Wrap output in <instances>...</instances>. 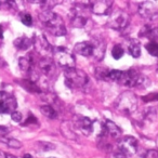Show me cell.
<instances>
[{
    "instance_id": "obj_1",
    "label": "cell",
    "mask_w": 158,
    "mask_h": 158,
    "mask_svg": "<svg viewBox=\"0 0 158 158\" xmlns=\"http://www.w3.org/2000/svg\"><path fill=\"white\" fill-rule=\"evenodd\" d=\"M39 19L49 31L54 36L66 35V27L62 18L52 10H41Z\"/></svg>"
},
{
    "instance_id": "obj_2",
    "label": "cell",
    "mask_w": 158,
    "mask_h": 158,
    "mask_svg": "<svg viewBox=\"0 0 158 158\" xmlns=\"http://www.w3.org/2000/svg\"><path fill=\"white\" fill-rule=\"evenodd\" d=\"M65 76V85L70 89L84 88L89 82V77L81 69L77 68H66L64 70Z\"/></svg>"
},
{
    "instance_id": "obj_3",
    "label": "cell",
    "mask_w": 158,
    "mask_h": 158,
    "mask_svg": "<svg viewBox=\"0 0 158 158\" xmlns=\"http://www.w3.org/2000/svg\"><path fill=\"white\" fill-rule=\"evenodd\" d=\"M121 85L129 88H133V87H146L149 85V79H147L145 76L138 72V70L133 69H128L126 72H123L121 78L119 80Z\"/></svg>"
},
{
    "instance_id": "obj_4",
    "label": "cell",
    "mask_w": 158,
    "mask_h": 158,
    "mask_svg": "<svg viewBox=\"0 0 158 158\" xmlns=\"http://www.w3.org/2000/svg\"><path fill=\"white\" fill-rule=\"evenodd\" d=\"M138 106V99L136 95L131 91H126L118 98L116 102V108L126 114L133 113Z\"/></svg>"
},
{
    "instance_id": "obj_5",
    "label": "cell",
    "mask_w": 158,
    "mask_h": 158,
    "mask_svg": "<svg viewBox=\"0 0 158 158\" xmlns=\"http://www.w3.org/2000/svg\"><path fill=\"white\" fill-rule=\"evenodd\" d=\"M53 56L60 66L66 68H74L76 64L74 55L65 48V47H54L53 48Z\"/></svg>"
},
{
    "instance_id": "obj_6",
    "label": "cell",
    "mask_w": 158,
    "mask_h": 158,
    "mask_svg": "<svg viewBox=\"0 0 158 158\" xmlns=\"http://www.w3.org/2000/svg\"><path fill=\"white\" fill-rule=\"evenodd\" d=\"M129 20H130L129 14H128L127 12L123 11V10H116V11H114L110 15V19H108V26L113 29H116V31L123 29L128 26Z\"/></svg>"
},
{
    "instance_id": "obj_7",
    "label": "cell",
    "mask_w": 158,
    "mask_h": 158,
    "mask_svg": "<svg viewBox=\"0 0 158 158\" xmlns=\"http://www.w3.org/2000/svg\"><path fill=\"white\" fill-rule=\"evenodd\" d=\"M18 107L15 98L6 91H0V114H11Z\"/></svg>"
},
{
    "instance_id": "obj_8",
    "label": "cell",
    "mask_w": 158,
    "mask_h": 158,
    "mask_svg": "<svg viewBox=\"0 0 158 158\" xmlns=\"http://www.w3.org/2000/svg\"><path fill=\"white\" fill-rule=\"evenodd\" d=\"M119 151L127 155H134L138 151V140L133 136H125L119 142Z\"/></svg>"
},
{
    "instance_id": "obj_9",
    "label": "cell",
    "mask_w": 158,
    "mask_h": 158,
    "mask_svg": "<svg viewBox=\"0 0 158 158\" xmlns=\"http://www.w3.org/2000/svg\"><path fill=\"white\" fill-rule=\"evenodd\" d=\"M91 11L98 15H104L110 12L113 6L112 0H97V1H90L89 3Z\"/></svg>"
},
{
    "instance_id": "obj_10",
    "label": "cell",
    "mask_w": 158,
    "mask_h": 158,
    "mask_svg": "<svg viewBox=\"0 0 158 158\" xmlns=\"http://www.w3.org/2000/svg\"><path fill=\"white\" fill-rule=\"evenodd\" d=\"M139 13L144 19L152 20L158 13V8L154 1H144L139 6Z\"/></svg>"
},
{
    "instance_id": "obj_11",
    "label": "cell",
    "mask_w": 158,
    "mask_h": 158,
    "mask_svg": "<svg viewBox=\"0 0 158 158\" xmlns=\"http://www.w3.org/2000/svg\"><path fill=\"white\" fill-rule=\"evenodd\" d=\"M33 40V44L35 46V48L37 49V51L39 53H53V47L49 44V41L46 39V37L44 36H38V35H34V39Z\"/></svg>"
},
{
    "instance_id": "obj_12",
    "label": "cell",
    "mask_w": 158,
    "mask_h": 158,
    "mask_svg": "<svg viewBox=\"0 0 158 158\" xmlns=\"http://www.w3.org/2000/svg\"><path fill=\"white\" fill-rule=\"evenodd\" d=\"M39 68L42 74L47 77H52L55 73V64L52 57L44 56L39 61Z\"/></svg>"
},
{
    "instance_id": "obj_13",
    "label": "cell",
    "mask_w": 158,
    "mask_h": 158,
    "mask_svg": "<svg viewBox=\"0 0 158 158\" xmlns=\"http://www.w3.org/2000/svg\"><path fill=\"white\" fill-rule=\"evenodd\" d=\"M75 51H76L78 54L82 55V56L88 57V56L93 55V53H94V47H93V44H90V42L81 41L75 44Z\"/></svg>"
},
{
    "instance_id": "obj_14",
    "label": "cell",
    "mask_w": 158,
    "mask_h": 158,
    "mask_svg": "<svg viewBox=\"0 0 158 158\" xmlns=\"http://www.w3.org/2000/svg\"><path fill=\"white\" fill-rule=\"evenodd\" d=\"M76 123L79 129H80V131L84 132L86 135H89V134H91L93 132V121L90 118L79 116L77 117Z\"/></svg>"
},
{
    "instance_id": "obj_15",
    "label": "cell",
    "mask_w": 158,
    "mask_h": 158,
    "mask_svg": "<svg viewBox=\"0 0 158 158\" xmlns=\"http://www.w3.org/2000/svg\"><path fill=\"white\" fill-rule=\"evenodd\" d=\"M19 66L20 68L25 72L26 74L31 75V73L35 72V66H34V60L31 54L27 55V56H22L19 60Z\"/></svg>"
},
{
    "instance_id": "obj_16",
    "label": "cell",
    "mask_w": 158,
    "mask_h": 158,
    "mask_svg": "<svg viewBox=\"0 0 158 158\" xmlns=\"http://www.w3.org/2000/svg\"><path fill=\"white\" fill-rule=\"evenodd\" d=\"M87 18L82 15L80 10H73L70 16V23L74 27H84L87 23Z\"/></svg>"
},
{
    "instance_id": "obj_17",
    "label": "cell",
    "mask_w": 158,
    "mask_h": 158,
    "mask_svg": "<svg viewBox=\"0 0 158 158\" xmlns=\"http://www.w3.org/2000/svg\"><path fill=\"white\" fill-rule=\"evenodd\" d=\"M14 47L19 50H28L31 46H33V40L31 38L26 37V36H21V37L16 38L13 42Z\"/></svg>"
},
{
    "instance_id": "obj_18",
    "label": "cell",
    "mask_w": 158,
    "mask_h": 158,
    "mask_svg": "<svg viewBox=\"0 0 158 158\" xmlns=\"http://www.w3.org/2000/svg\"><path fill=\"white\" fill-rule=\"evenodd\" d=\"M105 127H106V130H107V133H110L114 139H119L123 135L121 129L116 123H113L112 120H108L107 119V120L105 121Z\"/></svg>"
},
{
    "instance_id": "obj_19",
    "label": "cell",
    "mask_w": 158,
    "mask_h": 158,
    "mask_svg": "<svg viewBox=\"0 0 158 158\" xmlns=\"http://www.w3.org/2000/svg\"><path fill=\"white\" fill-rule=\"evenodd\" d=\"M21 86L25 89L26 91L34 93H42L41 89L38 87V85L35 81H31L29 79H24V80H21Z\"/></svg>"
},
{
    "instance_id": "obj_20",
    "label": "cell",
    "mask_w": 158,
    "mask_h": 158,
    "mask_svg": "<svg viewBox=\"0 0 158 158\" xmlns=\"http://www.w3.org/2000/svg\"><path fill=\"white\" fill-rule=\"evenodd\" d=\"M61 131L67 139H70V140H76V139H77L76 133H75L74 130L72 129L69 123H67V121H66V123H64L63 125L61 126Z\"/></svg>"
},
{
    "instance_id": "obj_21",
    "label": "cell",
    "mask_w": 158,
    "mask_h": 158,
    "mask_svg": "<svg viewBox=\"0 0 158 158\" xmlns=\"http://www.w3.org/2000/svg\"><path fill=\"white\" fill-rule=\"evenodd\" d=\"M40 112H41L42 115L47 117L49 119H55L57 116L56 110L52 107L51 105H42L40 106Z\"/></svg>"
},
{
    "instance_id": "obj_22",
    "label": "cell",
    "mask_w": 158,
    "mask_h": 158,
    "mask_svg": "<svg viewBox=\"0 0 158 158\" xmlns=\"http://www.w3.org/2000/svg\"><path fill=\"white\" fill-rule=\"evenodd\" d=\"M93 47H94V53H93V55H95V57H97L98 60H101L102 57H103V54L105 53V50H106L105 44L102 41H98L95 44H93Z\"/></svg>"
},
{
    "instance_id": "obj_23",
    "label": "cell",
    "mask_w": 158,
    "mask_h": 158,
    "mask_svg": "<svg viewBox=\"0 0 158 158\" xmlns=\"http://www.w3.org/2000/svg\"><path fill=\"white\" fill-rule=\"evenodd\" d=\"M0 141H2L3 143L8 145L9 147H12V148H21L22 147V143L20 142L19 140L16 139H13V138H1Z\"/></svg>"
},
{
    "instance_id": "obj_24",
    "label": "cell",
    "mask_w": 158,
    "mask_h": 158,
    "mask_svg": "<svg viewBox=\"0 0 158 158\" xmlns=\"http://www.w3.org/2000/svg\"><path fill=\"white\" fill-rule=\"evenodd\" d=\"M128 51H129V54L133 57H139L141 55V47L139 44L136 42H132V44H129L128 47Z\"/></svg>"
},
{
    "instance_id": "obj_25",
    "label": "cell",
    "mask_w": 158,
    "mask_h": 158,
    "mask_svg": "<svg viewBox=\"0 0 158 158\" xmlns=\"http://www.w3.org/2000/svg\"><path fill=\"white\" fill-rule=\"evenodd\" d=\"M147 52L152 55V56L158 57V42L157 41H149L145 46Z\"/></svg>"
},
{
    "instance_id": "obj_26",
    "label": "cell",
    "mask_w": 158,
    "mask_h": 158,
    "mask_svg": "<svg viewBox=\"0 0 158 158\" xmlns=\"http://www.w3.org/2000/svg\"><path fill=\"white\" fill-rule=\"evenodd\" d=\"M123 48L120 44H115L112 49V55L115 60H120L123 56Z\"/></svg>"
},
{
    "instance_id": "obj_27",
    "label": "cell",
    "mask_w": 158,
    "mask_h": 158,
    "mask_svg": "<svg viewBox=\"0 0 158 158\" xmlns=\"http://www.w3.org/2000/svg\"><path fill=\"white\" fill-rule=\"evenodd\" d=\"M20 18H21V22L24 25H26V26H31V24H33V18H31V15L29 13H27V12H22V13L20 14Z\"/></svg>"
},
{
    "instance_id": "obj_28",
    "label": "cell",
    "mask_w": 158,
    "mask_h": 158,
    "mask_svg": "<svg viewBox=\"0 0 158 158\" xmlns=\"http://www.w3.org/2000/svg\"><path fill=\"white\" fill-rule=\"evenodd\" d=\"M121 75H123V72L118 69H112L108 72V78L113 81H119L121 78Z\"/></svg>"
},
{
    "instance_id": "obj_29",
    "label": "cell",
    "mask_w": 158,
    "mask_h": 158,
    "mask_svg": "<svg viewBox=\"0 0 158 158\" xmlns=\"http://www.w3.org/2000/svg\"><path fill=\"white\" fill-rule=\"evenodd\" d=\"M108 72L110 70L105 69L103 67H98L95 69V77L99 79H105V78H108Z\"/></svg>"
},
{
    "instance_id": "obj_30",
    "label": "cell",
    "mask_w": 158,
    "mask_h": 158,
    "mask_svg": "<svg viewBox=\"0 0 158 158\" xmlns=\"http://www.w3.org/2000/svg\"><path fill=\"white\" fill-rule=\"evenodd\" d=\"M39 146H40V149L44 152H49L51 151V149H54V145L52 144V143L50 142H41L40 141L39 142Z\"/></svg>"
},
{
    "instance_id": "obj_31",
    "label": "cell",
    "mask_w": 158,
    "mask_h": 158,
    "mask_svg": "<svg viewBox=\"0 0 158 158\" xmlns=\"http://www.w3.org/2000/svg\"><path fill=\"white\" fill-rule=\"evenodd\" d=\"M142 100L144 102H152V101H157L158 100V93H151L142 97Z\"/></svg>"
},
{
    "instance_id": "obj_32",
    "label": "cell",
    "mask_w": 158,
    "mask_h": 158,
    "mask_svg": "<svg viewBox=\"0 0 158 158\" xmlns=\"http://www.w3.org/2000/svg\"><path fill=\"white\" fill-rule=\"evenodd\" d=\"M11 118H12V120L15 121V123H21V121H22L23 116L20 112H16L15 110V112L11 113Z\"/></svg>"
},
{
    "instance_id": "obj_33",
    "label": "cell",
    "mask_w": 158,
    "mask_h": 158,
    "mask_svg": "<svg viewBox=\"0 0 158 158\" xmlns=\"http://www.w3.org/2000/svg\"><path fill=\"white\" fill-rule=\"evenodd\" d=\"M145 158H158V151L156 149H149L145 155Z\"/></svg>"
},
{
    "instance_id": "obj_34",
    "label": "cell",
    "mask_w": 158,
    "mask_h": 158,
    "mask_svg": "<svg viewBox=\"0 0 158 158\" xmlns=\"http://www.w3.org/2000/svg\"><path fill=\"white\" fill-rule=\"evenodd\" d=\"M37 123V119H36L35 117H34L33 115L31 114L28 116V119L26 120V123H25V125H29V123Z\"/></svg>"
},
{
    "instance_id": "obj_35",
    "label": "cell",
    "mask_w": 158,
    "mask_h": 158,
    "mask_svg": "<svg viewBox=\"0 0 158 158\" xmlns=\"http://www.w3.org/2000/svg\"><path fill=\"white\" fill-rule=\"evenodd\" d=\"M114 156H115V157H116V158H127V157H126L125 154L121 153L120 151L117 152V153H115V154H114Z\"/></svg>"
},
{
    "instance_id": "obj_36",
    "label": "cell",
    "mask_w": 158,
    "mask_h": 158,
    "mask_svg": "<svg viewBox=\"0 0 158 158\" xmlns=\"http://www.w3.org/2000/svg\"><path fill=\"white\" fill-rule=\"evenodd\" d=\"M2 38H3V29L1 27V25H0V39H2Z\"/></svg>"
},
{
    "instance_id": "obj_37",
    "label": "cell",
    "mask_w": 158,
    "mask_h": 158,
    "mask_svg": "<svg viewBox=\"0 0 158 158\" xmlns=\"http://www.w3.org/2000/svg\"><path fill=\"white\" fill-rule=\"evenodd\" d=\"M5 158H16L14 155H11V154H6Z\"/></svg>"
},
{
    "instance_id": "obj_38",
    "label": "cell",
    "mask_w": 158,
    "mask_h": 158,
    "mask_svg": "<svg viewBox=\"0 0 158 158\" xmlns=\"http://www.w3.org/2000/svg\"><path fill=\"white\" fill-rule=\"evenodd\" d=\"M8 131V128L6 127H0V132H7Z\"/></svg>"
},
{
    "instance_id": "obj_39",
    "label": "cell",
    "mask_w": 158,
    "mask_h": 158,
    "mask_svg": "<svg viewBox=\"0 0 158 158\" xmlns=\"http://www.w3.org/2000/svg\"><path fill=\"white\" fill-rule=\"evenodd\" d=\"M23 158H33V156H31V154H25V155L23 156Z\"/></svg>"
},
{
    "instance_id": "obj_40",
    "label": "cell",
    "mask_w": 158,
    "mask_h": 158,
    "mask_svg": "<svg viewBox=\"0 0 158 158\" xmlns=\"http://www.w3.org/2000/svg\"><path fill=\"white\" fill-rule=\"evenodd\" d=\"M49 158H55V157H49Z\"/></svg>"
},
{
    "instance_id": "obj_41",
    "label": "cell",
    "mask_w": 158,
    "mask_h": 158,
    "mask_svg": "<svg viewBox=\"0 0 158 158\" xmlns=\"http://www.w3.org/2000/svg\"><path fill=\"white\" fill-rule=\"evenodd\" d=\"M1 3H2V2H1V1H0V5H1Z\"/></svg>"
}]
</instances>
